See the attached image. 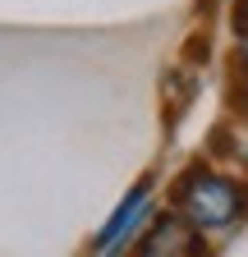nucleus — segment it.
Listing matches in <instances>:
<instances>
[{"label":"nucleus","instance_id":"nucleus-1","mask_svg":"<svg viewBox=\"0 0 248 257\" xmlns=\"http://www.w3.org/2000/svg\"><path fill=\"white\" fill-rule=\"evenodd\" d=\"M175 202H179V211H184L189 225H198V230L211 234V230H230V225L243 220L248 193L234 179H225V175L189 170V175L179 179V188H175Z\"/></svg>","mask_w":248,"mask_h":257},{"label":"nucleus","instance_id":"nucleus-2","mask_svg":"<svg viewBox=\"0 0 248 257\" xmlns=\"http://www.w3.org/2000/svg\"><path fill=\"white\" fill-rule=\"evenodd\" d=\"M143 211H147V184H138V188L129 193V198L119 202V211L106 220V230L97 234V252H115V248H119V239L129 234L138 220H143Z\"/></svg>","mask_w":248,"mask_h":257},{"label":"nucleus","instance_id":"nucleus-3","mask_svg":"<svg viewBox=\"0 0 248 257\" xmlns=\"http://www.w3.org/2000/svg\"><path fill=\"white\" fill-rule=\"evenodd\" d=\"M193 243H198V239L189 234V225H184V220L161 216V220H157V230L143 239V252H152V257H157V252H198Z\"/></svg>","mask_w":248,"mask_h":257},{"label":"nucleus","instance_id":"nucleus-4","mask_svg":"<svg viewBox=\"0 0 248 257\" xmlns=\"http://www.w3.org/2000/svg\"><path fill=\"white\" fill-rule=\"evenodd\" d=\"M234 14H239V28H243V23H248V0H239V10H234Z\"/></svg>","mask_w":248,"mask_h":257},{"label":"nucleus","instance_id":"nucleus-5","mask_svg":"<svg viewBox=\"0 0 248 257\" xmlns=\"http://www.w3.org/2000/svg\"><path fill=\"white\" fill-rule=\"evenodd\" d=\"M239 32H243V69H248V23H243Z\"/></svg>","mask_w":248,"mask_h":257}]
</instances>
